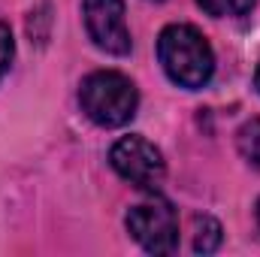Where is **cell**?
<instances>
[{
  "label": "cell",
  "mask_w": 260,
  "mask_h": 257,
  "mask_svg": "<svg viewBox=\"0 0 260 257\" xmlns=\"http://www.w3.org/2000/svg\"><path fill=\"white\" fill-rule=\"evenodd\" d=\"M157 61L179 88L200 91L215 73V52L194 24H167L157 37Z\"/></svg>",
  "instance_id": "1"
},
{
  "label": "cell",
  "mask_w": 260,
  "mask_h": 257,
  "mask_svg": "<svg viewBox=\"0 0 260 257\" xmlns=\"http://www.w3.org/2000/svg\"><path fill=\"white\" fill-rule=\"evenodd\" d=\"M79 106L97 127H124L139 109V91L124 73L97 70L82 79Z\"/></svg>",
  "instance_id": "2"
},
{
  "label": "cell",
  "mask_w": 260,
  "mask_h": 257,
  "mask_svg": "<svg viewBox=\"0 0 260 257\" xmlns=\"http://www.w3.org/2000/svg\"><path fill=\"white\" fill-rule=\"evenodd\" d=\"M127 233L148 251V254H176L179 251V215L176 209L154 197L133 206L124 215Z\"/></svg>",
  "instance_id": "3"
},
{
  "label": "cell",
  "mask_w": 260,
  "mask_h": 257,
  "mask_svg": "<svg viewBox=\"0 0 260 257\" xmlns=\"http://www.w3.org/2000/svg\"><path fill=\"white\" fill-rule=\"evenodd\" d=\"M109 164L112 170L142 191H157L167 179V160L160 154V148L154 142H148L145 136H121L112 148H109Z\"/></svg>",
  "instance_id": "4"
},
{
  "label": "cell",
  "mask_w": 260,
  "mask_h": 257,
  "mask_svg": "<svg viewBox=\"0 0 260 257\" xmlns=\"http://www.w3.org/2000/svg\"><path fill=\"white\" fill-rule=\"evenodd\" d=\"M82 18L91 43L115 58H124L133 49L124 18V0H82Z\"/></svg>",
  "instance_id": "5"
},
{
  "label": "cell",
  "mask_w": 260,
  "mask_h": 257,
  "mask_svg": "<svg viewBox=\"0 0 260 257\" xmlns=\"http://www.w3.org/2000/svg\"><path fill=\"white\" fill-rule=\"evenodd\" d=\"M221 239H224L221 224H218L212 215H197L194 218V251L197 254H212V251H218Z\"/></svg>",
  "instance_id": "6"
},
{
  "label": "cell",
  "mask_w": 260,
  "mask_h": 257,
  "mask_svg": "<svg viewBox=\"0 0 260 257\" xmlns=\"http://www.w3.org/2000/svg\"><path fill=\"white\" fill-rule=\"evenodd\" d=\"M236 148L254 170H260V118H251L236 130Z\"/></svg>",
  "instance_id": "7"
},
{
  "label": "cell",
  "mask_w": 260,
  "mask_h": 257,
  "mask_svg": "<svg viewBox=\"0 0 260 257\" xmlns=\"http://www.w3.org/2000/svg\"><path fill=\"white\" fill-rule=\"evenodd\" d=\"M257 0H197V6L212 18H239L254 9Z\"/></svg>",
  "instance_id": "8"
},
{
  "label": "cell",
  "mask_w": 260,
  "mask_h": 257,
  "mask_svg": "<svg viewBox=\"0 0 260 257\" xmlns=\"http://www.w3.org/2000/svg\"><path fill=\"white\" fill-rule=\"evenodd\" d=\"M12 58H15V40H12V30H9V24L0 21V79H3L6 70L12 67Z\"/></svg>",
  "instance_id": "9"
},
{
  "label": "cell",
  "mask_w": 260,
  "mask_h": 257,
  "mask_svg": "<svg viewBox=\"0 0 260 257\" xmlns=\"http://www.w3.org/2000/svg\"><path fill=\"white\" fill-rule=\"evenodd\" d=\"M254 88H257V94H260V64H257V70H254Z\"/></svg>",
  "instance_id": "10"
},
{
  "label": "cell",
  "mask_w": 260,
  "mask_h": 257,
  "mask_svg": "<svg viewBox=\"0 0 260 257\" xmlns=\"http://www.w3.org/2000/svg\"><path fill=\"white\" fill-rule=\"evenodd\" d=\"M257 227H260V200H257Z\"/></svg>",
  "instance_id": "11"
}]
</instances>
